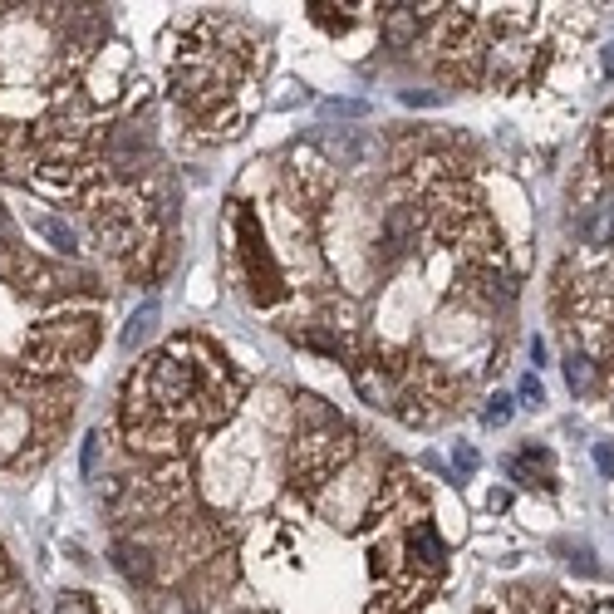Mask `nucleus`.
Listing matches in <instances>:
<instances>
[{
    "label": "nucleus",
    "mask_w": 614,
    "mask_h": 614,
    "mask_svg": "<svg viewBox=\"0 0 614 614\" xmlns=\"http://www.w3.org/2000/svg\"><path fill=\"white\" fill-rule=\"evenodd\" d=\"M585 614H614V600H595V605H585Z\"/></svg>",
    "instance_id": "obj_14"
},
{
    "label": "nucleus",
    "mask_w": 614,
    "mask_h": 614,
    "mask_svg": "<svg viewBox=\"0 0 614 614\" xmlns=\"http://www.w3.org/2000/svg\"><path fill=\"white\" fill-rule=\"evenodd\" d=\"M452 467H457L462 477H467V472H477V452H472V447H457V452H452Z\"/></svg>",
    "instance_id": "obj_10"
},
{
    "label": "nucleus",
    "mask_w": 614,
    "mask_h": 614,
    "mask_svg": "<svg viewBox=\"0 0 614 614\" xmlns=\"http://www.w3.org/2000/svg\"><path fill=\"white\" fill-rule=\"evenodd\" d=\"M99 443H104V433H89V443H84V472L89 477L99 472Z\"/></svg>",
    "instance_id": "obj_9"
},
{
    "label": "nucleus",
    "mask_w": 614,
    "mask_h": 614,
    "mask_svg": "<svg viewBox=\"0 0 614 614\" xmlns=\"http://www.w3.org/2000/svg\"><path fill=\"white\" fill-rule=\"evenodd\" d=\"M30 222H35V231H40V236H50V241H55L59 251H74V231H69V226L59 222V217H50V212H35Z\"/></svg>",
    "instance_id": "obj_4"
},
{
    "label": "nucleus",
    "mask_w": 614,
    "mask_h": 614,
    "mask_svg": "<svg viewBox=\"0 0 614 614\" xmlns=\"http://www.w3.org/2000/svg\"><path fill=\"white\" fill-rule=\"evenodd\" d=\"M521 403H526V408H541V403H546V389H541V379H536V374H526V379H521Z\"/></svg>",
    "instance_id": "obj_7"
},
{
    "label": "nucleus",
    "mask_w": 614,
    "mask_h": 614,
    "mask_svg": "<svg viewBox=\"0 0 614 614\" xmlns=\"http://www.w3.org/2000/svg\"><path fill=\"white\" fill-rule=\"evenodd\" d=\"M138 389H143V398H133L128 413L143 408V423H172L177 428V423H212L226 413V369L197 339L168 344L148 364Z\"/></svg>",
    "instance_id": "obj_1"
},
{
    "label": "nucleus",
    "mask_w": 614,
    "mask_h": 614,
    "mask_svg": "<svg viewBox=\"0 0 614 614\" xmlns=\"http://www.w3.org/2000/svg\"><path fill=\"white\" fill-rule=\"evenodd\" d=\"M580 236H585V246H595V251L614 246V197H605L600 207H590V212H585Z\"/></svg>",
    "instance_id": "obj_2"
},
{
    "label": "nucleus",
    "mask_w": 614,
    "mask_h": 614,
    "mask_svg": "<svg viewBox=\"0 0 614 614\" xmlns=\"http://www.w3.org/2000/svg\"><path fill=\"white\" fill-rule=\"evenodd\" d=\"M506 418H511V398H506V393L487 398V423H492V428H502Z\"/></svg>",
    "instance_id": "obj_8"
},
{
    "label": "nucleus",
    "mask_w": 614,
    "mask_h": 614,
    "mask_svg": "<svg viewBox=\"0 0 614 614\" xmlns=\"http://www.w3.org/2000/svg\"><path fill=\"white\" fill-rule=\"evenodd\" d=\"M325 113H344V118H354V113H364V104H354V99H335V104H325Z\"/></svg>",
    "instance_id": "obj_12"
},
{
    "label": "nucleus",
    "mask_w": 614,
    "mask_h": 614,
    "mask_svg": "<svg viewBox=\"0 0 614 614\" xmlns=\"http://www.w3.org/2000/svg\"><path fill=\"white\" fill-rule=\"evenodd\" d=\"M565 379H570V389L575 393H590L595 389V369H590V359H585V354H570V359H565Z\"/></svg>",
    "instance_id": "obj_5"
},
{
    "label": "nucleus",
    "mask_w": 614,
    "mask_h": 614,
    "mask_svg": "<svg viewBox=\"0 0 614 614\" xmlns=\"http://www.w3.org/2000/svg\"><path fill=\"white\" fill-rule=\"evenodd\" d=\"M153 325H158V300H143V305L133 310V320H128V330H123V349H138L143 339L153 335Z\"/></svg>",
    "instance_id": "obj_3"
},
{
    "label": "nucleus",
    "mask_w": 614,
    "mask_h": 614,
    "mask_svg": "<svg viewBox=\"0 0 614 614\" xmlns=\"http://www.w3.org/2000/svg\"><path fill=\"white\" fill-rule=\"evenodd\" d=\"M55 614H99V605L89 595H79V590H64L55 600Z\"/></svg>",
    "instance_id": "obj_6"
},
{
    "label": "nucleus",
    "mask_w": 614,
    "mask_h": 614,
    "mask_svg": "<svg viewBox=\"0 0 614 614\" xmlns=\"http://www.w3.org/2000/svg\"><path fill=\"white\" fill-rule=\"evenodd\" d=\"M438 99H443V94H418V89H403V104H408V109H418V104H438Z\"/></svg>",
    "instance_id": "obj_11"
},
{
    "label": "nucleus",
    "mask_w": 614,
    "mask_h": 614,
    "mask_svg": "<svg viewBox=\"0 0 614 614\" xmlns=\"http://www.w3.org/2000/svg\"><path fill=\"white\" fill-rule=\"evenodd\" d=\"M595 462H600V472H610V477H614V447L610 443L595 447Z\"/></svg>",
    "instance_id": "obj_13"
}]
</instances>
